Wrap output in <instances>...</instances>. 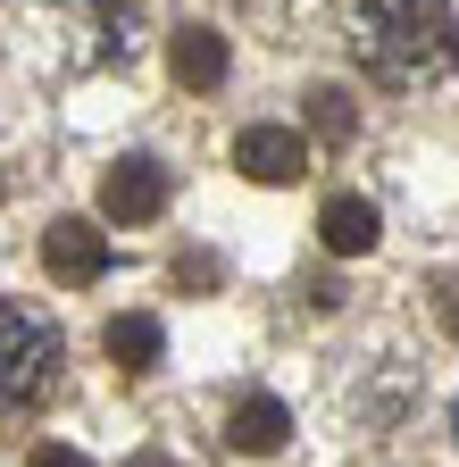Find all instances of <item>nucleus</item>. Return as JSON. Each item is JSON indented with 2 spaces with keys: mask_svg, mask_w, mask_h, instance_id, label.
I'll use <instances>...</instances> for the list:
<instances>
[{
  "mask_svg": "<svg viewBox=\"0 0 459 467\" xmlns=\"http://www.w3.org/2000/svg\"><path fill=\"white\" fill-rule=\"evenodd\" d=\"M351 50H360V67L376 84H392V92L451 76V58H459L451 0H351Z\"/></svg>",
  "mask_w": 459,
  "mask_h": 467,
  "instance_id": "f257e3e1",
  "label": "nucleus"
},
{
  "mask_svg": "<svg viewBox=\"0 0 459 467\" xmlns=\"http://www.w3.org/2000/svg\"><path fill=\"white\" fill-rule=\"evenodd\" d=\"M50 376H59V326L34 317V309H9V301H0V409L42 400Z\"/></svg>",
  "mask_w": 459,
  "mask_h": 467,
  "instance_id": "f03ea898",
  "label": "nucleus"
},
{
  "mask_svg": "<svg viewBox=\"0 0 459 467\" xmlns=\"http://www.w3.org/2000/svg\"><path fill=\"white\" fill-rule=\"evenodd\" d=\"M100 209L118 217V225H151L167 209V167L159 159H118L100 175Z\"/></svg>",
  "mask_w": 459,
  "mask_h": 467,
  "instance_id": "7ed1b4c3",
  "label": "nucleus"
},
{
  "mask_svg": "<svg viewBox=\"0 0 459 467\" xmlns=\"http://www.w3.org/2000/svg\"><path fill=\"white\" fill-rule=\"evenodd\" d=\"M235 167L251 175V184H293V175L309 167V142H301V134H284V126H243Z\"/></svg>",
  "mask_w": 459,
  "mask_h": 467,
  "instance_id": "20e7f679",
  "label": "nucleus"
},
{
  "mask_svg": "<svg viewBox=\"0 0 459 467\" xmlns=\"http://www.w3.org/2000/svg\"><path fill=\"white\" fill-rule=\"evenodd\" d=\"M42 267L59 275V284H92L109 267V234H92L84 217H59V225L42 234Z\"/></svg>",
  "mask_w": 459,
  "mask_h": 467,
  "instance_id": "39448f33",
  "label": "nucleus"
},
{
  "mask_svg": "<svg viewBox=\"0 0 459 467\" xmlns=\"http://www.w3.org/2000/svg\"><path fill=\"white\" fill-rule=\"evenodd\" d=\"M318 234H326V251H334V259H360V251H376L384 217H376V201H360V192H334L326 217H318Z\"/></svg>",
  "mask_w": 459,
  "mask_h": 467,
  "instance_id": "423d86ee",
  "label": "nucleus"
},
{
  "mask_svg": "<svg viewBox=\"0 0 459 467\" xmlns=\"http://www.w3.org/2000/svg\"><path fill=\"white\" fill-rule=\"evenodd\" d=\"M284 434H293V409H284L276 392L235 400V418H225V442L235 451H284Z\"/></svg>",
  "mask_w": 459,
  "mask_h": 467,
  "instance_id": "0eeeda50",
  "label": "nucleus"
},
{
  "mask_svg": "<svg viewBox=\"0 0 459 467\" xmlns=\"http://www.w3.org/2000/svg\"><path fill=\"white\" fill-rule=\"evenodd\" d=\"M167 58H176V76H184L193 92H217V84H225V34H209V26H176Z\"/></svg>",
  "mask_w": 459,
  "mask_h": 467,
  "instance_id": "6e6552de",
  "label": "nucleus"
},
{
  "mask_svg": "<svg viewBox=\"0 0 459 467\" xmlns=\"http://www.w3.org/2000/svg\"><path fill=\"white\" fill-rule=\"evenodd\" d=\"M100 342H109V359L134 368V376H142V368H159V317H109V334H100Z\"/></svg>",
  "mask_w": 459,
  "mask_h": 467,
  "instance_id": "1a4fd4ad",
  "label": "nucleus"
},
{
  "mask_svg": "<svg viewBox=\"0 0 459 467\" xmlns=\"http://www.w3.org/2000/svg\"><path fill=\"white\" fill-rule=\"evenodd\" d=\"M309 126H318L326 142H351V126H360V109H351V92H334V84H318V92H309Z\"/></svg>",
  "mask_w": 459,
  "mask_h": 467,
  "instance_id": "9d476101",
  "label": "nucleus"
},
{
  "mask_svg": "<svg viewBox=\"0 0 459 467\" xmlns=\"http://www.w3.org/2000/svg\"><path fill=\"white\" fill-rule=\"evenodd\" d=\"M434 317H443V326L459 334V275H451V284H434Z\"/></svg>",
  "mask_w": 459,
  "mask_h": 467,
  "instance_id": "9b49d317",
  "label": "nucleus"
},
{
  "mask_svg": "<svg viewBox=\"0 0 459 467\" xmlns=\"http://www.w3.org/2000/svg\"><path fill=\"white\" fill-rule=\"evenodd\" d=\"M34 467H92V459H84V451H68V442H42V451H34Z\"/></svg>",
  "mask_w": 459,
  "mask_h": 467,
  "instance_id": "f8f14e48",
  "label": "nucleus"
},
{
  "mask_svg": "<svg viewBox=\"0 0 459 467\" xmlns=\"http://www.w3.org/2000/svg\"><path fill=\"white\" fill-rule=\"evenodd\" d=\"M126 467H176V459H167V451H142V459H126Z\"/></svg>",
  "mask_w": 459,
  "mask_h": 467,
  "instance_id": "ddd939ff",
  "label": "nucleus"
},
{
  "mask_svg": "<svg viewBox=\"0 0 459 467\" xmlns=\"http://www.w3.org/2000/svg\"><path fill=\"white\" fill-rule=\"evenodd\" d=\"M451 442H459V400H451Z\"/></svg>",
  "mask_w": 459,
  "mask_h": 467,
  "instance_id": "4468645a",
  "label": "nucleus"
}]
</instances>
